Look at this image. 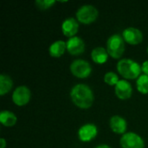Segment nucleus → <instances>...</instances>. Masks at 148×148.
I'll return each mask as SVG.
<instances>
[{"label": "nucleus", "mask_w": 148, "mask_h": 148, "mask_svg": "<svg viewBox=\"0 0 148 148\" xmlns=\"http://www.w3.org/2000/svg\"><path fill=\"white\" fill-rule=\"evenodd\" d=\"M78 29H79V23L73 17L65 19L62 24V33L64 34V36H69L70 38L74 37V36L78 32Z\"/></svg>", "instance_id": "12"}, {"label": "nucleus", "mask_w": 148, "mask_h": 148, "mask_svg": "<svg viewBox=\"0 0 148 148\" xmlns=\"http://www.w3.org/2000/svg\"><path fill=\"white\" fill-rule=\"evenodd\" d=\"M72 74L78 78H87L92 71V68L88 62L82 59L75 60L70 65Z\"/></svg>", "instance_id": "5"}, {"label": "nucleus", "mask_w": 148, "mask_h": 148, "mask_svg": "<svg viewBox=\"0 0 148 148\" xmlns=\"http://www.w3.org/2000/svg\"><path fill=\"white\" fill-rule=\"evenodd\" d=\"M67 49V44L63 41H56L53 42L49 47V54L52 57H60L62 56L65 49Z\"/></svg>", "instance_id": "15"}, {"label": "nucleus", "mask_w": 148, "mask_h": 148, "mask_svg": "<svg viewBox=\"0 0 148 148\" xmlns=\"http://www.w3.org/2000/svg\"><path fill=\"white\" fill-rule=\"evenodd\" d=\"M0 142H1V147H0V148H4L6 147V141H5V140L3 138H2L0 140Z\"/></svg>", "instance_id": "22"}, {"label": "nucleus", "mask_w": 148, "mask_h": 148, "mask_svg": "<svg viewBox=\"0 0 148 148\" xmlns=\"http://www.w3.org/2000/svg\"><path fill=\"white\" fill-rule=\"evenodd\" d=\"M121 145L123 148H144L145 144L142 138L134 133H127L121 139Z\"/></svg>", "instance_id": "6"}, {"label": "nucleus", "mask_w": 148, "mask_h": 148, "mask_svg": "<svg viewBox=\"0 0 148 148\" xmlns=\"http://www.w3.org/2000/svg\"><path fill=\"white\" fill-rule=\"evenodd\" d=\"M67 50L69 54L73 56H78L84 52L85 44L84 42L78 36H74L69 38L67 42Z\"/></svg>", "instance_id": "10"}, {"label": "nucleus", "mask_w": 148, "mask_h": 148, "mask_svg": "<svg viewBox=\"0 0 148 148\" xmlns=\"http://www.w3.org/2000/svg\"><path fill=\"white\" fill-rule=\"evenodd\" d=\"M55 3H56V1H51V0H42V1L37 0V1H36V4L37 5V7L42 10H45V9L51 7Z\"/></svg>", "instance_id": "20"}, {"label": "nucleus", "mask_w": 148, "mask_h": 148, "mask_svg": "<svg viewBox=\"0 0 148 148\" xmlns=\"http://www.w3.org/2000/svg\"><path fill=\"white\" fill-rule=\"evenodd\" d=\"M141 69L145 73V75H148V61H146V62H143L142 67H141Z\"/></svg>", "instance_id": "21"}, {"label": "nucleus", "mask_w": 148, "mask_h": 148, "mask_svg": "<svg viewBox=\"0 0 148 148\" xmlns=\"http://www.w3.org/2000/svg\"><path fill=\"white\" fill-rule=\"evenodd\" d=\"M73 102L80 108H88L94 101V94L91 88L85 84L75 85L70 92Z\"/></svg>", "instance_id": "1"}, {"label": "nucleus", "mask_w": 148, "mask_h": 148, "mask_svg": "<svg viewBox=\"0 0 148 148\" xmlns=\"http://www.w3.org/2000/svg\"><path fill=\"white\" fill-rule=\"evenodd\" d=\"M98 10L97 9L90 4L82 6L76 12L77 20L84 24H89L96 20L98 17Z\"/></svg>", "instance_id": "4"}, {"label": "nucleus", "mask_w": 148, "mask_h": 148, "mask_svg": "<svg viewBox=\"0 0 148 148\" xmlns=\"http://www.w3.org/2000/svg\"><path fill=\"white\" fill-rule=\"evenodd\" d=\"M13 86V82L10 76L6 75H0V95H3L6 93L10 92Z\"/></svg>", "instance_id": "17"}, {"label": "nucleus", "mask_w": 148, "mask_h": 148, "mask_svg": "<svg viewBox=\"0 0 148 148\" xmlns=\"http://www.w3.org/2000/svg\"><path fill=\"white\" fill-rule=\"evenodd\" d=\"M147 53H148V47H147Z\"/></svg>", "instance_id": "24"}, {"label": "nucleus", "mask_w": 148, "mask_h": 148, "mask_svg": "<svg viewBox=\"0 0 148 148\" xmlns=\"http://www.w3.org/2000/svg\"><path fill=\"white\" fill-rule=\"evenodd\" d=\"M91 56H92L93 61L95 63L103 64V63H105L108 61V51L104 48L97 47V48H95L93 49V51L91 53Z\"/></svg>", "instance_id": "14"}, {"label": "nucleus", "mask_w": 148, "mask_h": 148, "mask_svg": "<svg viewBox=\"0 0 148 148\" xmlns=\"http://www.w3.org/2000/svg\"><path fill=\"white\" fill-rule=\"evenodd\" d=\"M115 95L121 100L129 99L133 93L131 84L126 80H120L115 85Z\"/></svg>", "instance_id": "11"}, {"label": "nucleus", "mask_w": 148, "mask_h": 148, "mask_svg": "<svg viewBox=\"0 0 148 148\" xmlns=\"http://www.w3.org/2000/svg\"><path fill=\"white\" fill-rule=\"evenodd\" d=\"M95 148H111L109 146H108V145H100V146H98V147H96Z\"/></svg>", "instance_id": "23"}, {"label": "nucleus", "mask_w": 148, "mask_h": 148, "mask_svg": "<svg viewBox=\"0 0 148 148\" xmlns=\"http://www.w3.org/2000/svg\"><path fill=\"white\" fill-rule=\"evenodd\" d=\"M123 39L129 44H132V45H136V44H139L142 42L143 40V35H142V32L136 29V28H134V27H129V28H127L123 33Z\"/></svg>", "instance_id": "8"}, {"label": "nucleus", "mask_w": 148, "mask_h": 148, "mask_svg": "<svg viewBox=\"0 0 148 148\" xmlns=\"http://www.w3.org/2000/svg\"><path fill=\"white\" fill-rule=\"evenodd\" d=\"M107 51L113 58H121L125 51L124 39L118 34L111 36L107 42Z\"/></svg>", "instance_id": "3"}, {"label": "nucleus", "mask_w": 148, "mask_h": 148, "mask_svg": "<svg viewBox=\"0 0 148 148\" xmlns=\"http://www.w3.org/2000/svg\"><path fill=\"white\" fill-rule=\"evenodd\" d=\"M98 130L95 124H86L80 127L78 131V136L81 141L88 142L95 138Z\"/></svg>", "instance_id": "9"}, {"label": "nucleus", "mask_w": 148, "mask_h": 148, "mask_svg": "<svg viewBox=\"0 0 148 148\" xmlns=\"http://www.w3.org/2000/svg\"><path fill=\"white\" fill-rule=\"evenodd\" d=\"M118 72L126 79H136L139 77L142 69L135 61L131 59H122L117 64Z\"/></svg>", "instance_id": "2"}, {"label": "nucleus", "mask_w": 148, "mask_h": 148, "mask_svg": "<svg viewBox=\"0 0 148 148\" xmlns=\"http://www.w3.org/2000/svg\"><path fill=\"white\" fill-rule=\"evenodd\" d=\"M137 89L141 94L147 95L148 94V75H142L137 80Z\"/></svg>", "instance_id": "18"}, {"label": "nucleus", "mask_w": 148, "mask_h": 148, "mask_svg": "<svg viewBox=\"0 0 148 148\" xmlns=\"http://www.w3.org/2000/svg\"><path fill=\"white\" fill-rule=\"evenodd\" d=\"M110 127L114 133L122 134L127 130V121L121 116L114 115L110 119Z\"/></svg>", "instance_id": "13"}, {"label": "nucleus", "mask_w": 148, "mask_h": 148, "mask_svg": "<svg viewBox=\"0 0 148 148\" xmlns=\"http://www.w3.org/2000/svg\"><path fill=\"white\" fill-rule=\"evenodd\" d=\"M0 121L5 127H13L16 122V116L10 111H2L0 114Z\"/></svg>", "instance_id": "16"}, {"label": "nucleus", "mask_w": 148, "mask_h": 148, "mask_svg": "<svg viewBox=\"0 0 148 148\" xmlns=\"http://www.w3.org/2000/svg\"><path fill=\"white\" fill-rule=\"evenodd\" d=\"M104 82L108 84V85H110V86H115L118 82H119V78H118V75L114 73V72H108L104 76Z\"/></svg>", "instance_id": "19"}, {"label": "nucleus", "mask_w": 148, "mask_h": 148, "mask_svg": "<svg viewBox=\"0 0 148 148\" xmlns=\"http://www.w3.org/2000/svg\"><path fill=\"white\" fill-rule=\"evenodd\" d=\"M30 96L31 94L29 89L25 86H20L14 90L12 94V101L16 106L22 107L28 104L30 100Z\"/></svg>", "instance_id": "7"}]
</instances>
